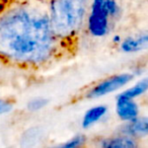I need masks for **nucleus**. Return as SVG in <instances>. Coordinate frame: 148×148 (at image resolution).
<instances>
[{
    "mask_svg": "<svg viewBox=\"0 0 148 148\" xmlns=\"http://www.w3.org/2000/svg\"><path fill=\"white\" fill-rule=\"evenodd\" d=\"M55 47L50 17L29 7H16L0 17V56L21 64L45 62Z\"/></svg>",
    "mask_w": 148,
    "mask_h": 148,
    "instance_id": "nucleus-1",
    "label": "nucleus"
},
{
    "mask_svg": "<svg viewBox=\"0 0 148 148\" xmlns=\"http://www.w3.org/2000/svg\"><path fill=\"white\" fill-rule=\"evenodd\" d=\"M87 0H51L52 29L55 35L67 37L81 27Z\"/></svg>",
    "mask_w": 148,
    "mask_h": 148,
    "instance_id": "nucleus-2",
    "label": "nucleus"
},
{
    "mask_svg": "<svg viewBox=\"0 0 148 148\" xmlns=\"http://www.w3.org/2000/svg\"><path fill=\"white\" fill-rule=\"evenodd\" d=\"M119 11L115 0H93L88 17V29L95 37H103L109 32V15Z\"/></svg>",
    "mask_w": 148,
    "mask_h": 148,
    "instance_id": "nucleus-3",
    "label": "nucleus"
},
{
    "mask_svg": "<svg viewBox=\"0 0 148 148\" xmlns=\"http://www.w3.org/2000/svg\"><path fill=\"white\" fill-rule=\"evenodd\" d=\"M132 79H133V75L129 73H124L113 76L101 82L95 87H93L91 90H89L88 93H87V97L95 99V97H99L108 95V93H111L123 87L128 82H130Z\"/></svg>",
    "mask_w": 148,
    "mask_h": 148,
    "instance_id": "nucleus-4",
    "label": "nucleus"
},
{
    "mask_svg": "<svg viewBox=\"0 0 148 148\" xmlns=\"http://www.w3.org/2000/svg\"><path fill=\"white\" fill-rule=\"evenodd\" d=\"M117 114L123 121H133L138 116V106L133 101V99H129L124 97L120 93L117 97V106H116Z\"/></svg>",
    "mask_w": 148,
    "mask_h": 148,
    "instance_id": "nucleus-5",
    "label": "nucleus"
},
{
    "mask_svg": "<svg viewBox=\"0 0 148 148\" xmlns=\"http://www.w3.org/2000/svg\"><path fill=\"white\" fill-rule=\"evenodd\" d=\"M122 132L129 136H145L148 135V117H143L133 121L122 128Z\"/></svg>",
    "mask_w": 148,
    "mask_h": 148,
    "instance_id": "nucleus-6",
    "label": "nucleus"
},
{
    "mask_svg": "<svg viewBox=\"0 0 148 148\" xmlns=\"http://www.w3.org/2000/svg\"><path fill=\"white\" fill-rule=\"evenodd\" d=\"M148 48V34L143 35L139 38H128L121 44V49L126 53L137 52L140 50L147 49Z\"/></svg>",
    "mask_w": 148,
    "mask_h": 148,
    "instance_id": "nucleus-7",
    "label": "nucleus"
},
{
    "mask_svg": "<svg viewBox=\"0 0 148 148\" xmlns=\"http://www.w3.org/2000/svg\"><path fill=\"white\" fill-rule=\"evenodd\" d=\"M106 113H107V107H105V106H97V107L88 110L83 117L82 127L88 128L92 126L95 123L99 121L106 115Z\"/></svg>",
    "mask_w": 148,
    "mask_h": 148,
    "instance_id": "nucleus-8",
    "label": "nucleus"
},
{
    "mask_svg": "<svg viewBox=\"0 0 148 148\" xmlns=\"http://www.w3.org/2000/svg\"><path fill=\"white\" fill-rule=\"evenodd\" d=\"M101 145L105 148H134L136 143L132 138L122 136L117 138H110L101 141Z\"/></svg>",
    "mask_w": 148,
    "mask_h": 148,
    "instance_id": "nucleus-9",
    "label": "nucleus"
},
{
    "mask_svg": "<svg viewBox=\"0 0 148 148\" xmlns=\"http://www.w3.org/2000/svg\"><path fill=\"white\" fill-rule=\"evenodd\" d=\"M148 90V78H144L142 80L138 81L134 86L128 88L121 95L124 97H127L129 99H135V97H139V95H143L144 92Z\"/></svg>",
    "mask_w": 148,
    "mask_h": 148,
    "instance_id": "nucleus-10",
    "label": "nucleus"
},
{
    "mask_svg": "<svg viewBox=\"0 0 148 148\" xmlns=\"http://www.w3.org/2000/svg\"><path fill=\"white\" fill-rule=\"evenodd\" d=\"M48 103V101L46 99H43V97H37V99H34L32 101H29L27 103V109L29 111H39V110L43 109L46 105Z\"/></svg>",
    "mask_w": 148,
    "mask_h": 148,
    "instance_id": "nucleus-11",
    "label": "nucleus"
},
{
    "mask_svg": "<svg viewBox=\"0 0 148 148\" xmlns=\"http://www.w3.org/2000/svg\"><path fill=\"white\" fill-rule=\"evenodd\" d=\"M85 142V137L82 135H76L73 138H71L70 140H68L66 143H64L62 145L63 148H75L81 146Z\"/></svg>",
    "mask_w": 148,
    "mask_h": 148,
    "instance_id": "nucleus-12",
    "label": "nucleus"
},
{
    "mask_svg": "<svg viewBox=\"0 0 148 148\" xmlns=\"http://www.w3.org/2000/svg\"><path fill=\"white\" fill-rule=\"evenodd\" d=\"M12 110V105L9 101L0 99V115L6 114Z\"/></svg>",
    "mask_w": 148,
    "mask_h": 148,
    "instance_id": "nucleus-13",
    "label": "nucleus"
},
{
    "mask_svg": "<svg viewBox=\"0 0 148 148\" xmlns=\"http://www.w3.org/2000/svg\"><path fill=\"white\" fill-rule=\"evenodd\" d=\"M7 1H8V0H0V12H2V11L5 9L6 4H7Z\"/></svg>",
    "mask_w": 148,
    "mask_h": 148,
    "instance_id": "nucleus-14",
    "label": "nucleus"
},
{
    "mask_svg": "<svg viewBox=\"0 0 148 148\" xmlns=\"http://www.w3.org/2000/svg\"><path fill=\"white\" fill-rule=\"evenodd\" d=\"M114 41H115V42L116 41H117V42L120 41V37H115V38H114Z\"/></svg>",
    "mask_w": 148,
    "mask_h": 148,
    "instance_id": "nucleus-15",
    "label": "nucleus"
}]
</instances>
